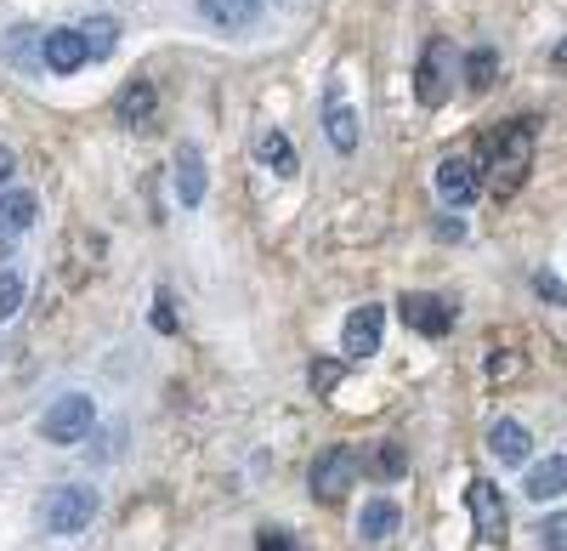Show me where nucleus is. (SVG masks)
<instances>
[{
    "label": "nucleus",
    "instance_id": "obj_1",
    "mask_svg": "<svg viewBox=\"0 0 567 551\" xmlns=\"http://www.w3.org/2000/svg\"><path fill=\"white\" fill-rule=\"evenodd\" d=\"M97 489L91 483H63V489H52L45 494V507H40V529L52 534V540H74V534H85L91 529V518H97Z\"/></svg>",
    "mask_w": 567,
    "mask_h": 551
},
{
    "label": "nucleus",
    "instance_id": "obj_2",
    "mask_svg": "<svg viewBox=\"0 0 567 551\" xmlns=\"http://www.w3.org/2000/svg\"><path fill=\"white\" fill-rule=\"evenodd\" d=\"M91 427H97V404H91L85 392H63V398L40 416V438H45V443H58V449L85 443Z\"/></svg>",
    "mask_w": 567,
    "mask_h": 551
},
{
    "label": "nucleus",
    "instance_id": "obj_3",
    "mask_svg": "<svg viewBox=\"0 0 567 551\" xmlns=\"http://www.w3.org/2000/svg\"><path fill=\"white\" fill-rule=\"evenodd\" d=\"M528 154H534V125H528V120L505 125L494 143H488V176H494V188H499V194H511L516 182H523Z\"/></svg>",
    "mask_w": 567,
    "mask_h": 551
},
{
    "label": "nucleus",
    "instance_id": "obj_4",
    "mask_svg": "<svg viewBox=\"0 0 567 551\" xmlns=\"http://www.w3.org/2000/svg\"><path fill=\"white\" fill-rule=\"evenodd\" d=\"M358 449L352 443H329L323 455H318V461H312V494L318 500H341L352 483H358Z\"/></svg>",
    "mask_w": 567,
    "mask_h": 551
},
{
    "label": "nucleus",
    "instance_id": "obj_5",
    "mask_svg": "<svg viewBox=\"0 0 567 551\" xmlns=\"http://www.w3.org/2000/svg\"><path fill=\"white\" fill-rule=\"evenodd\" d=\"M398 313H403V325H409L414 336H425V341H443V336L454 330V307H449L443 296H432V290H409V296L398 302Z\"/></svg>",
    "mask_w": 567,
    "mask_h": 551
},
{
    "label": "nucleus",
    "instance_id": "obj_6",
    "mask_svg": "<svg viewBox=\"0 0 567 551\" xmlns=\"http://www.w3.org/2000/svg\"><path fill=\"white\" fill-rule=\"evenodd\" d=\"M454 45L449 40H432V45H425V52H420V69H414V91H420V103L425 109H437L443 98H449V80H454Z\"/></svg>",
    "mask_w": 567,
    "mask_h": 551
},
{
    "label": "nucleus",
    "instance_id": "obj_7",
    "mask_svg": "<svg viewBox=\"0 0 567 551\" xmlns=\"http://www.w3.org/2000/svg\"><path fill=\"white\" fill-rule=\"evenodd\" d=\"M381 330H386V313L374 307V302L352 307L347 325H341V353H347L352 364H358V358H374V353H381Z\"/></svg>",
    "mask_w": 567,
    "mask_h": 551
},
{
    "label": "nucleus",
    "instance_id": "obj_8",
    "mask_svg": "<svg viewBox=\"0 0 567 551\" xmlns=\"http://www.w3.org/2000/svg\"><path fill=\"white\" fill-rule=\"evenodd\" d=\"M465 507H471V518H477V540L483 545H499L505 540V500H499V489L488 478H477V483L465 489Z\"/></svg>",
    "mask_w": 567,
    "mask_h": 551
},
{
    "label": "nucleus",
    "instance_id": "obj_9",
    "mask_svg": "<svg viewBox=\"0 0 567 551\" xmlns=\"http://www.w3.org/2000/svg\"><path fill=\"white\" fill-rule=\"evenodd\" d=\"M477 194H483V176H477V165H471L465 154H454V160L437 165V200H443V205L465 211Z\"/></svg>",
    "mask_w": 567,
    "mask_h": 551
},
{
    "label": "nucleus",
    "instance_id": "obj_10",
    "mask_svg": "<svg viewBox=\"0 0 567 551\" xmlns=\"http://www.w3.org/2000/svg\"><path fill=\"white\" fill-rule=\"evenodd\" d=\"M40 52H45V69H52V74H74V69H85V63H91L85 34H80V29H45Z\"/></svg>",
    "mask_w": 567,
    "mask_h": 551
},
{
    "label": "nucleus",
    "instance_id": "obj_11",
    "mask_svg": "<svg viewBox=\"0 0 567 551\" xmlns=\"http://www.w3.org/2000/svg\"><path fill=\"white\" fill-rule=\"evenodd\" d=\"M488 455H494L499 467H523L528 455H534L528 427H523V421H494V427H488Z\"/></svg>",
    "mask_w": 567,
    "mask_h": 551
},
{
    "label": "nucleus",
    "instance_id": "obj_12",
    "mask_svg": "<svg viewBox=\"0 0 567 551\" xmlns=\"http://www.w3.org/2000/svg\"><path fill=\"white\" fill-rule=\"evenodd\" d=\"M323 136L336 154H352L358 149V114L341 103V85H329V103H323Z\"/></svg>",
    "mask_w": 567,
    "mask_h": 551
},
{
    "label": "nucleus",
    "instance_id": "obj_13",
    "mask_svg": "<svg viewBox=\"0 0 567 551\" xmlns=\"http://www.w3.org/2000/svg\"><path fill=\"white\" fill-rule=\"evenodd\" d=\"M114 114H120V125H148V120L159 114V91H154V80H131L120 98H114Z\"/></svg>",
    "mask_w": 567,
    "mask_h": 551
},
{
    "label": "nucleus",
    "instance_id": "obj_14",
    "mask_svg": "<svg viewBox=\"0 0 567 551\" xmlns=\"http://www.w3.org/2000/svg\"><path fill=\"white\" fill-rule=\"evenodd\" d=\"M176 200H182V211H199L205 205V154L199 149H182L176 154Z\"/></svg>",
    "mask_w": 567,
    "mask_h": 551
},
{
    "label": "nucleus",
    "instance_id": "obj_15",
    "mask_svg": "<svg viewBox=\"0 0 567 551\" xmlns=\"http://www.w3.org/2000/svg\"><path fill=\"white\" fill-rule=\"evenodd\" d=\"M398 523H403V512L392 507V500H363V512H358V540H363V545H381V540L398 534Z\"/></svg>",
    "mask_w": 567,
    "mask_h": 551
},
{
    "label": "nucleus",
    "instance_id": "obj_16",
    "mask_svg": "<svg viewBox=\"0 0 567 551\" xmlns=\"http://www.w3.org/2000/svg\"><path fill=\"white\" fill-rule=\"evenodd\" d=\"M34 216H40V200H34L29 188L0 194V239H18V234H29Z\"/></svg>",
    "mask_w": 567,
    "mask_h": 551
},
{
    "label": "nucleus",
    "instance_id": "obj_17",
    "mask_svg": "<svg viewBox=\"0 0 567 551\" xmlns=\"http://www.w3.org/2000/svg\"><path fill=\"white\" fill-rule=\"evenodd\" d=\"M523 494H528V500H561V494H567V455H550V461L528 467Z\"/></svg>",
    "mask_w": 567,
    "mask_h": 551
},
{
    "label": "nucleus",
    "instance_id": "obj_18",
    "mask_svg": "<svg viewBox=\"0 0 567 551\" xmlns=\"http://www.w3.org/2000/svg\"><path fill=\"white\" fill-rule=\"evenodd\" d=\"M261 7L267 0H199V12H205V23H216V29H250L256 18H261Z\"/></svg>",
    "mask_w": 567,
    "mask_h": 551
},
{
    "label": "nucleus",
    "instance_id": "obj_19",
    "mask_svg": "<svg viewBox=\"0 0 567 551\" xmlns=\"http://www.w3.org/2000/svg\"><path fill=\"white\" fill-rule=\"evenodd\" d=\"M40 29H7V40H0V52H7V63H18V69H29V74H40L45 69V52H40Z\"/></svg>",
    "mask_w": 567,
    "mask_h": 551
},
{
    "label": "nucleus",
    "instance_id": "obj_20",
    "mask_svg": "<svg viewBox=\"0 0 567 551\" xmlns=\"http://www.w3.org/2000/svg\"><path fill=\"white\" fill-rule=\"evenodd\" d=\"M80 34H85V52H91V63L114 58V45H120V23H114V18H85V23H80Z\"/></svg>",
    "mask_w": 567,
    "mask_h": 551
},
{
    "label": "nucleus",
    "instance_id": "obj_21",
    "mask_svg": "<svg viewBox=\"0 0 567 551\" xmlns=\"http://www.w3.org/2000/svg\"><path fill=\"white\" fill-rule=\"evenodd\" d=\"M256 160H261V165H272L278 176H290V171H296V149H290V136H284V131H261V136H256Z\"/></svg>",
    "mask_w": 567,
    "mask_h": 551
},
{
    "label": "nucleus",
    "instance_id": "obj_22",
    "mask_svg": "<svg viewBox=\"0 0 567 551\" xmlns=\"http://www.w3.org/2000/svg\"><path fill=\"white\" fill-rule=\"evenodd\" d=\"M494 69H499V52H494V45H477V52L465 58V85L471 91H488L494 85Z\"/></svg>",
    "mask_w": 567,
    "mask_h": 551
},
{
    "label": "nucleus",
    "instance_id": "obj_23",
    "mask_svg": "<svg viewBox=\"0 0 567 551\" xmlns=\"http://www.w3.org/2000/svg\"><path fill=\"white\" fill-rule=\"evenodd\" d=\"M18 307H23V273L7 267V273H0V318H12Z\"/></svg>",
    "mask_w": 567,
    "mask_h": 551
},
{
    "label": "nucleus",
    "instance_id": "obj_24",
    "mask_svg": "<svg viewBox=\"0 0 567 551\" xmlns=\"http://www.w3.org/2000/svg\"><path fill=\"white\" fill-rule=\"evenodd\" d=\"M307 381H312V392H336L341 387V364L336 358H318L312 370H307Z\"/></svg>",
    "mask_w": 567,
    "mask_h": 551
},
{
    "label": "nucleus",
    "instance_id": "obj_25",
    "mask_svg": "<svg viewBox=\"0 0 567 551\" xmlns=\"http://www.w3.org/2000/svg\"><path fill=\"white\" fill-rule=\"evenodd\" d=\"M374 472H381V478H403V472H409V455H403L398 443H381V455H374Z\"/></svg>",
    "mask_w": 567,
    "mask_h": 551
},
{
    "label": "nucleus",
    "instance_id": "obj_26",
    "mask_svg": "<svg viewBox=\"0 0 567 551\" xmlns=\"http://www.w3.org/2000/svg\"><path fill=\"white\" fill-rule=\"evenodd\" d=\"M534 534H539V545H550V551H567V518H545Z\"/></svg>",
    "mask_w": 567,
    "mask_h": 551
},
{
    "label": "nucleus",
    "instance_id": "obj_27",
    "mask_svg": "<svg viewBox=\"0 0 567 551\" xmlns=\"http://www.w3.org/2000/svg\"><path fill=\"white\" fill-rule=\"evenodd\" d=\"M534 290H539L545 302H556V307L567 302V290H561V279H556V273H534Z\"/></svg>",
    "mask_w": 567,
    "mask_h": 551
},
{
    "label": "nucleus",
    "instance_id": "obj_28",
    "mask_svg": "<svg viewBox=\"0 0 567 551\" xmlns=\"http://www.w3.org/2000/svg\"><path fill=\"white\" fill-rule=\"evenodd\" d=\"M154 330H159V336L176 330V313H171V296H165V290H159V302H154Z\"/></svg>",
    "mask_w": 567,
    "mask_h": 551
},
{
    "label": "nucleus",
    "instance_id": "obj_29",
    "mask_svg": "<svg viewBox=\"0 0 567 551\" xmlns=\"http://www.w3.org/2000/svg\"><path fill=\"white\" fill-rule=\"evenodd\" d=\"M256 545H278V551H284V545H296V534H290V529H261Z\"/></svg>",
    "mask_w": 567,
    "mask_h": 551
},
{
    "label": "nucleus",
    "instance_id": "obj_30",
    "mask_svg": "<svg viewBox=\"0 0 567 551\" xmlns=\"http://www.w3.org/2000/svg\"><path fill=\"white\" fill-rule=\"evenodd\" d=\"M12 171H18V160H12V149H0V182H12Z\"/></svg>",
    "mask_w": 567,
    "mask_h": 551
}]
</instances>
